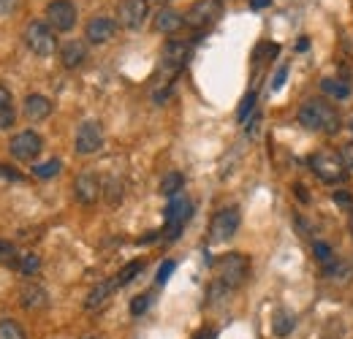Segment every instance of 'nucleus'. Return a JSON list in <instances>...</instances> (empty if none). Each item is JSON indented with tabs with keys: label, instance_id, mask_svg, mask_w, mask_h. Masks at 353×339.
Listing matches in <instances>:
<instances>
[{
	"label": "nucleus",
	"instance_id": "37998d69",
	"mask_svg": "<svg viewBox=\"0 0 353 339\" xmlns=\"http://www.w3.org/2000/svg\"><path fill=\"white\" fill-rule=\"evenodd\" d=\"M155 239H158V231H152V234L141 236V239H139V245H150V242H155Z\"/></svg>",
	"mask_w": 353,
	"mask_h": 339
},
{
	"label": "nucleus",
	"instance_id": "cd10ccee",
	"mask_svg": "<svg viewBox=\"0 0 353 339\" xmlns=\"http://www.w3.org/2000/svg\"><path fill=\"white\" fill-rule=\"evenodd\" d=\"M39 269H41V258L36 253H25L19 258V271H22L25 277H33Z\"/></svg>",
	"mask_w": 353,
	"mask_h": 339
},
{
	"label": "nucleus",
	"instance_id": "1a4fd4ad",
	"mask_svg": "<svg viewBox=\"0 0 353 339\" xmlns=\"http://www.w3.org/2000/svg\"><path fill=\"white\" fill-rule=\"evenodd\" d=\"M190 214H193V207H190V201L182 198V196H176L174 201L169 204V209H166V239H169V242H174L176 236L182 234V228H185V223L190 220Z\"/></svg>",
	"mask_w": 353,
	"mask_h": 339
},
{
	"label": "nucleus",
	"instance_id": "6e6552de",
	"mask_svg": "<svg viewBox=\"0 0 353 339\" xmlns=\"http://www.w3.org/2000/svg\"><path fill=\"white\" fill-rule=\"evenodd\" d=\"M8 150H11V155H14L17 161L30 163V161H36V158L41 155L44 141H41V136H39V133H33V130H22V133H17V136L11 138Z\"/></svg>",
	"mask_w": 353,
	"mask_h": 339
},
{
	"label": "nucleus",
	"instance_id": "f3484780",
	"mask_svg": "<svg viewBox=\"0 0 353 339\" xmlns=\"http://www.w3.org/2000/svg\"><path fill=\"white\" fill-rule=\"evenodd\" d=\"M152 25H155L158 33H169V36H172V33H176V30L185 25V17H182L179 11H174V8H161V11L155 14V22H152Z\"/></svg>",
	"mask_w": 353,
	"mask_h": 339
},
{
	"label": "nucleus",
	"instance_id": "de8ad7c7",
	"mask_svg": "<svg viewBox=\"0 0 353 339\" xmlns=\"http://www.w3.org/2000/svg\"><path fill=\"white\" fill-rule=\"evenodd\" d=\"M88 339H92V337H88Z\"/></svg>",
	"mask_w": 353,
	"mask_h": 339
},
{
	"label": "nucleus",
	"instance_id": "393cba45",
	"mask_svg": "<svg viewBox=\"0 0 353 339\" xmlns=\"http://www.w3.org/2000/svg\"><path fill=\"white\" fill-rule=\"evenodd\" d=\"M19 258H22V255L17 253V247H14L11 242H3V239H0V263H3V266L19 269Z\"/></svg>",
	"mask_w": 353,
	"mask_h": 339
},
{
	"label": "nucleus",
	"instance_id": "2f4dec72",
	"mask_svg": "<svg viewBox=\"0 0 353 339\" xmlns=\"http://www.w3.org/2000/svg\"><path fill=\"white\" fill-rule=\"evenodd\" d=\"M174 269H176L174 260H163V263H161V269H158V277H155V282H158V285H163V282L172 277V271H174Z\"/></svg>",
	"mask_w": 353,
	"mask_h": 339
},
{
	"label": "nucleus",
	"instance_id": "e433bc0d",
	"mask_svg": "<svg viewBox=\"0 0 353 339\" xmlns=\"http://www.w3.org/2000/svg\"><path fill=\"white\" fill-rule=\"evenodd\" d=\"M17 8V0H0V17H6V14H11Z\"/></svg>",
	"mask_w": 353,
	"mask_h": 339
},
{
	"label": "nucleus",
	"instance_id": "ea45409f",
	"mask_svg": "<svg viewBox=\"0 0 353 339\" xmlns=\"http://www.w3.org/2000/svg\"><path fill=\"white\" fill-rule=\"evenodd\" d=\"M334 201L343 204V207H348V204H351V196H348V193H334Z\"/></svg>",
	"mask_w": 353,
	"mask_h": 339
},
{
	"label": "nucleus",
	"instance_id": "dca6fc26",
	"mask_svg": "<svg viewBox=\"0 0 353 339\" xmlns=\"http://www.w3.org/2000/svg\"><path fill=\"white\" fill-rule=\"evenodd\" d=\"M60 60H63V65L68 68V71H74V68H79L85 60H88V46L85 41H68L63 43V49H60Z\"/></svg>",
	"mask_w": 353,
	"mask_h": 339
},
{
	"label": "nucleus",
	"instance_id": "423d86ee",
	"mask_svg": "<svg viewBox=\"0 0 353 339\" xmlns=\"http://www.w3.org/2000/svg\"><path fill=\"white\" fill-rule=\"evenodd\" d=\"M46 25L54 33H68L77 25V6L71 0H52L46 6Z\"/></svg>",
	"mask_w": 353,
	"mask_h": 339
},
{
	"label": "nucleus",
	"instance_id": "c9c22d12",
	"mask_svg": "<svg viewBox=\"0 0 353 339\" xmlns=\"http://www.w3.org/2000/svg\"><path fill=\"white\" fill-rule=\"evenodd\" d=\"M285 76H288V68L283 65V68L277 71V76H274V82H272V90H280V87H283V82H285Z\"/></svg>",
	"mask_w": 353,
	"mask_h": 339
},
{
	"label": "nucleus",
	"instance_id": "c03bdc74",
	"mask_svg": "<svg viewBox=\"0 0 353 339\" xmlns=\"http://www.w3.org/2000/svg\"><path fill=\"white\" fill-rule=\"evenodd\" d=\"M351 234H353V214H351Z\"/></svg>",
	"mask_w": 353,
	"mask_h": 339
},
{
	"label": "nucleus",
	"instance_id": "a19ab883",
	"mask_svg": "<svg viewBox=\"0 0 353 339\" xmlns=\"http://www.w3.org/2000/svg\"><path fill=\"white\" fill-rule=\"evenodd\" d=\"M269 3H272V0H250V8H253V11H261Z\"/></svg>",
	"mask_w": 353,
	"mask_h": 339
},
{
	"label": "nucleus",
	"instance_id": "c85d7f7f",
	"mask_svg": "<svg viewBox=\"0 0 353 339\" xmlns=\"http://www.w3.org/2000/svg\"><path fill=\"white\" fill-rule=\"evenodd\" d=\"M60 169H63V163H60V161H46V163H39V166L33 169V174H36L39 179H52V176H57V174H60Z\"/></svg>",
	"mask_w": 353,
	"mask_h": 339
},
{
	"label": "nucleus",
	"instance_id": "c756f323",
	"mask_svg": "<svg viewBox=\"0 0 353 339\" xmlns=\"http://www.w3.org/2000/svg\"><path fill=\"white\" fill-rule=\"evenodd\" d=\"M312 258H315L321 266H329V263L334 260V253H332V247H329L326 242H315V245H312Z\"/></svg>",
	"mask_w": 353,
	"mask_h": 339
},
{
	"label": "nucleus",
	"instance_id": "ddd939ff",
	"mask_svg": "<svg viewBox=\"0 0 353 339\" xmlns=\"http://www.w3.org/2000/svg\"><path fill=\"white\" fill-rule=\"evenodd\" d=\"M74 196H77L79 204L92 207L103 196V185H101V179L95 174H79L77 182H74Z\"/></svg>",
	"mask_w": 353,
	"mask_h": 339
},
{
	"label": "nucleus",
	"instance_id": "4c0bfd02",
	"mask_svg": "<svg viewBox=\"0 0 353 339\" xmlns=\"http://www.w3.org/2000/svg\"><path fill=\"white\" fill-rule=\"evenodd\" d=\"M6 106H11V92L0 85V109H6Z\"/></svg>",
	"mask_w": 353,
	"mask_h": 339
},
{
	"label": "nucleus",
	"instance_id": "5701e85b",
	"mask_svg": "<svg viewBox=\"0 0 353 339\" xmlns=\"http://www.w3.org/2000/svg\"><path fill=\"white\" fill-rule=\"evenodd\" d=\"M321 90H323L326 95L343 101V98L351 95V82H348V79H323V82H321Z\"/></svg>",
	"mask_w": 353,
	"mask_h": 339
},
{
	"label": "nucleus",
	"instance_id": "0eeeda50",
	"mask_svg": "<svg viewBox=\"0 0 353 339\" xmlns=\"http://www.w3.org/2000/svg\"><path fill=\"white\" fill-rule=\"evenodd\" d=\"M239 228V209L236 207H225L221 212L212 217L210 223V242L212 245H221V242H228Z\"/></svg>",
	"mask_w": 353,
	"mask_h": 339
},
{
	"label": "nucleus",
	"instance_id": "58836bf2",
	"mask_svg": "<svg viewBox=\"0 0 353 339\" xmlns=\"http://www.w3.org/2000/svg\"><path fill=\"white\" fill-rule=\"evenodd\" d=\"M0 176H6V179H14V182H17V179H22L17 171H11L8 166H0Z\"/></svg>",
	"mask_w": 353,
	"mask_h": 339
},
{
	"label": "nucleus",
	"instance_id": "7c9ffc66",
	"mask_svg": "<svg viewBox=\"0 0 353 339\" xmlns=\"http://www.w3.org/2000/svg\"><path fill=\"white\" fill-rule=\"evenodd\" d=\"M256 109V92H248L245 98H242V106H239V112H236V117H239V123H245L248 120V114Z\"/></svg>",
	"mask_w": 353,
	"mask_h": 339
},
{
	"label": "nucleus",
	"instance_id": "72a5a7b5",
	"mask_svg": "<svg viewBox=\"0 0 353 339\" xmlns=\"http://www.w3.org/2000/svg\"><path fill=\"white\" fill-rule=\"evenodd\" d=\"M14 117H17V112H14V106H6V109H0V130L8 125H14Z\"/></svg>",
	"mask_w": 353,
	"mask_h": 339
},
{
	"label": "nucleus",
	"instance_id": "a878e982",
	"mask_svg": "<svg viewBox=\"0 0 353 339\" xmlns=\"http://www.w3.org/2000/svg\"><path fill=\"white\" fill-rule=\"evenodd\" d=\"M0 339H28V337H25V329L17 320L3 318L0 320Z\"/></svg>",
	"mask_w": 353,
	"mask_h": 339
},
{
	"label": "nucleus",
	"instance_id": "f257e3e1",
	"mask_svg": "<svg viewBox=\"0 0 353 339\" xmlns=\"http://www.w3.org/2000/svg\"><path fill=\"white\" fill-rule=\"evenodd\" d=\"M299 125H305L307 130H318V133H337L340 130V112L326 103V101H305L299 109Z\"/></svg>",
	"mask_w": 353,
	"mask_h": 339
},
{
	"label": "nucleus",
	"instance_id": "20e7f679",
	"mask_svg": "<svg viewBox=\"0 0 353 339\" xmlns=\"http://www.w3.org/2000/svg\"><path fill=\"white\" fill-rule=\"evenodd\" d=\"M182 17L190 30H207L223 17V0H196Z\"/></svg>",
	"mask_w": 353,
	"mask_h": 339
},
{
	"label": "nucleus",
	"instance_id": "4468645a",
	"mask_svg": "<svg viewBox=\"0 0 353 339\" xmlns=\"http://www.w3.org/2000/svg\"><path fill=\"white\" fill-rule=\"evenodd\" d=\"M117 33V22L109 19V17H92L88 22V30H85V39L90 43H106L114 39Z\"/></svg>",
	"mask_w": 353,
	"mask_h": 339
},
{
	"label": "nucleus",
	"instance_id": "f8f14e48",
	"mask_svg": "<svg viewBox=\"0 0 353 339\" xmlns=\"http://www.w3.org/2000/svg\"><path fill=\"white\" fill-rule=\"evenodd\" d=\"M161 60H163V68L169 71V76H174V74H179V71L185 68V63L190 60V43L179 41V39L166 41Z\"/></svg>",
	"mask_w": 353,
	"mask_h": 339
},
{
	"label": "nucleus",
	"instance_id": "b1692460",
	"mask_svg": "<svg viewBox=\"0 0 353 339\" xmlns=\"http://www.w3.org/2000/svg\"><path fill=\"white\" fill-rule=\"evenodd\" d=\"M141 269H144V263H141V260H131V263H125V266L117 271V277H114V285H117V288H125V285H131L133 280L141 274Z\"/></svg>",
	"mask_w": 353,
	"mask_h": 339
},
{
	"label": "nucleus",
	"instance_id": "9b49d317",
	"mask_svg": "<svg viewBox=\"0 0 353 339\" xmlns=\"http://www.w3.org/2000/svg\"><path fill=\"white\" fill-rule=\"evenodd\" d=\"M150 14V0H123L117 11V22L128 30H139Z\"/></svg>",
	"mask_w": 353,
	"mask_h": 339
},
{
	"label": "nucleus",
	"instance_id": "6ab92c4d",
	"mask_svg": "<svg viewBox=\"0 0 353 339\" xmlns=\"http://www.w3.org/2000/svg\"><path fill=\"white\" fill-rule=\"evenodd\" d=\"M117 291V285H114V280H106V282H98L92 291L88 294V298H85V307L88 309H98L101 304H106L109 301V296Z\"/></svg>",
	"mask_w": 353,
	"mask_h": 339
},
{
	"label": "nucleus",
	"instance_id": "49530a36",
	"mask_svg": "<svg viewBox=\"0 0 353 339\" xmlns=\"http://www.w3.org/2000/svg\"><path fill=\"white\" fill-rule=\"evenodd\" d=\"M348 127H351V133H353V120H351V125H348Z\"/></svg>",
	"mask_w": 353,
	"mask_h": 339
},
{
	"label": "nucleus",
	"instance_id": "473e14b6",
	"mask_svg": "<svg viewBox=\"0 0 353 339\" xmlns=\"http://www.w3.org/2000/svg\"><path fill=\"white\" fill-rule=\"evenodd\" d=\"M147 307H150V296H147V294L136 296L131 301V315H141V312H147Z\"/></svg>",
	"mask_w": 353,
	"mask_h": 339
},
{
	"label": "nucleus",
	"instance_id": "7ed1b4c3",
	"mask_svg": "<svg viewBox=\"0 0 353 339\" xmlns=\"http://www.w3.org/2000/svg\"><path fill=\"white\" fill-rule=\"evenodd\" d=\"M307 166L312 169V174H315L318 179H323V182H329V185L345 179V171H348L345 163H343V158H340L337 152H329V150L312 152L307 158Z\"/></svg>",
	"mask_w": 353,
	"mask_h": 339
},
{
	"label": "nucleus",
	"instance_id": "4be33fe9",
	"mask_svg": "<svg viewBox=\"0 0 353 339\" xmlns=\"http://www.w3.org/2000/svg\"><path fill=\"white\" fill-rule=\"evenodd\" d=\"M182 187H185V176H182L179 171H169V174L161 179V196H166V198H176Z\"/></svg>",
	"mask_w": 353,
	"mask_h": 339
},
{
	"label": "nucleus",
	"instance_id": "bb28decb",
	"mask_svg": "<svg viewBox=\"0 0 353 339\" xmlns=\"http://www.w3.org/2000/svg\"><path fill=\"white\" fill-rule=\"evenodd\" d=\"M103 196H106V201L114 207V204H120L123 201V182L120 179H106V185H103Z\"/></svg>",
	"mask_w": 353,
	"mask_h": 339
},
{
	"label": "nucleus",
	"instance_id": "aec40b11",
	"mask_svg": "<svg viewBox=\"0 0 353 339\" xmlns=\"http://www.w3.org/2000/svg\"><path fill=\"white\" fill-rule=\"evenodd\" d=\"M353 274V266L351 263H345V260H332L329 266H323V277L326 280H332V282H348Z\"/></svg>",
	"mask_w": 353,
	"mask_h": 339
},
{
	"label": "nucleus",
	"instance_id": "79ce46f5",
	"mask_svg": "<svg viewBox=\"0 0 353 339\" xmlns=\"http://www.w3.org/2000/svg\"><path fill=\"white\" fill-rule=\"evenodd\" d=\"M193 339H215V331H212V329H201Z\"/></svg>",
	"mask_w": 353,
	"mask_h": 339
},
{
	"label": "nucleus",
	"instance_id": "a211bd4d",
	"mask_svg": "<svg viewBox=\"0 0 353 339\" xmlns=\"http://www.w3.org/2000/svg\"><path fill=\"white\" fill-rule=\"evenodd\" d=\"M52 114V101L44 98V95H28L25 98V117L30 123H39V120H46Z\"/></svg>",
	"mask_w": 353,
	"mask_h": 339
},
{
	"label": "nucleus",
	"instance_id": "39448f33",
	"mask_svg": "<svg viewBox=\"0 0 353 339\" xmlns=\"http://www.w3.org/2000/svg\"><path fill=\"white\" fill-rule=\"evenodd\" d=\"M25 43L33 54L39 57H49L57 52V39H54V30L46 25V22H30L25 28Z\"/></svg>",
	"mask_w": 353,
	"mask_h": 339
},
{
	"label": "nucleus",
	"instance_id": "f704fd0d",
	"mask_svg": "<svg viewBox=\"0 0 353 339\" xmlns=\"http://www.w3.org/2000/svg\"><path fill=\"white\" fill-rule=\"evenodd\" d=\"M340 158H343V163H345V169H353V141H348V144L343 147V152H340Z\"/></svg>",
	"mask_w": 353,
	"mask_h": 339
},
{
	"label": "nucleus",
	"instance_id": "412c9836",
	"mask_svg": "<svg viewBox=\"0 0 353 339\" xmlns=\"http://www.w3.org/2000/svg\"><path fill=\"white\" fill-rule=\"evenodd\" d=\"M294 326H296V318H294L288 309H277V312H274V318H272V331H274V337H288V334L294 331Z\"/></svg>",
	"mask_w": 353,
	"mask_h": 339
},
{
	"label": "nucleus",
	"instance_id": "a18cd8bd",
	"mask_svg": "<svg viewBox=\"0 0 353 339\" xmlns=\"http://www.w3.org/2000/svg\"><path fill=\"white\" fill-rule=\"evenodd\" d=\"M155 3H169V0H155Z\"/></svg>",
	"mask_w": 353,
	"mask_h": 339
},
{
	"label": "nucleus",
	"instance_id": "2eb2a0df",
	"mask_svg": "<svg viewBox=\"0 0 353 339\" xmlns=\"http://www.w3.org/2000/svg\"><path fill=\"white\" fill-rule=\"evenodd\" d=\"M19 304L28 312H41V309H46V304H49V294H46L41 285L28 282V285L19 288Z\"/></svg>",
	"mask_w": 353,
	"mask_h": 339
},
{
	"label": "nucleus",
	"instance_id": "f03ea898",
	"mask_svg": "<svg viewBox=\"0 0 353 339\" xmlns=\"http://www.w3.org/2000/svg\"><path fill=\"white\" fill-rule=\"evenodd\" d=\"M215 274H218V282H221L225 291H236L250 277V258L242 253L223 255V258H218V263H215Z\"/></svg>",
	"mask_w": 353,
	"mask_h": 339
},
{
	"label": "nucleus",
	"instance_id": "9d476101",
	"mask_svg": "<svg viewBox=\"0 0 353 339\" xmlns=\"http://www.w3.org/2000/svg\"><path fill=\"white\" fill-rule=\"evenodd\" d=\"M103 147V127L98 120H85L77 130V152L79 155H92Z\"/></svg>",
	"mask_w": 353,
	"mask_h": 339
}]
</instances>
